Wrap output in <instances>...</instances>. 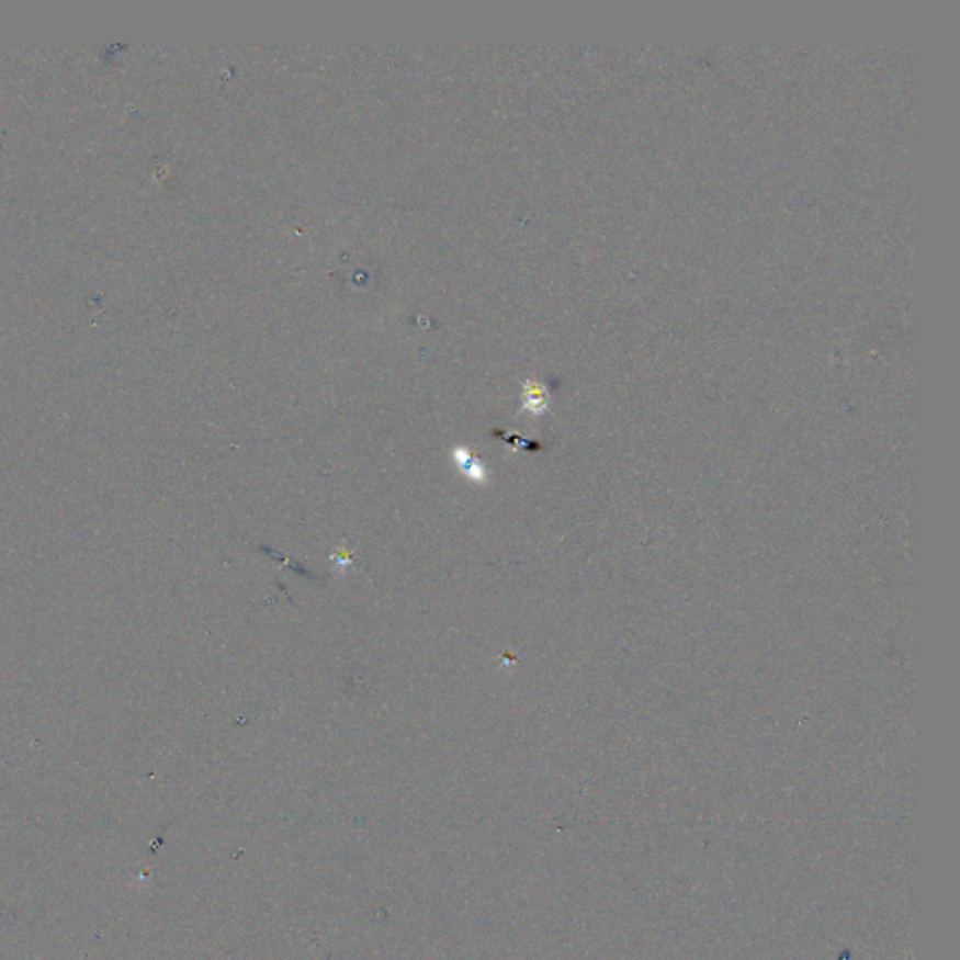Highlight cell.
I'll return each instance as SVG.
<instances>
[{
    "label": "cell",
    "mask_w": 960,
    "mask_h": 960,
    "mask_svg": "<svg viewBox=\"0 0 960 960\" xmlns=\"http://www.w3.org/2000/svg\"><path fill=\"white\" fill-rule=\"evenodd\" d=\"M330 563H332V571L336 574H348L354 565L353 550L349 549L346 542L340 544V549H336L329 557Z\"/></svg>",
    "instance_id": "7a4b0ae2"
},
{
    "label": "cell",
    "mask_w": 960,
    "mask_h": 960,
    "mask_svg": "<svg viewBox=\"0 0 960 960\" xmlns=\"http://www.w3.org/2000/svg\"><path fill=\"white\" fill-rule=\"evenodd\" d=\"M544 407H546V398H544L541 388L528 387L523 391V409L539 415V413L544 411Z\"/></svg>",
    "instance_id": "3957f363"
},
{
    "label": "cell",
    "mask_w": 960,
    "mask_h": 960,
    "mask_svg": "<svg viewBox=\"0 0 960 960\" xmlns=\"http://www.w3.org/2000/svg\"><path fill=\"white\" fill-rule=\"evenodd\" d=\"M452 462H454L458 470L462 471V475L470 483L478 484V486L488 483V478H490L488 473L490 471L478 460L477 454L467 449V447H454L452 449Z\"/></svg>",
    "instance_id": "6da1fadb"
}]
</instances>
